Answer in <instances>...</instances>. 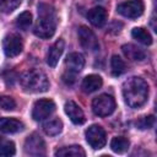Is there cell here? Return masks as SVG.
<instances>
[{"label":"cell","instance_id":"obj_27","mask_svg":"<svg viewBox=\"0 0 157 157\" xmlns=\"http://www.w3.org/2000/svg\"><path fill=\"white\" fill-rule=\"evenodd\" d=\"M153 124H155V117L153 115L144 117L136 121V126L139 129H150L153 126Z\"/></svg>","mask_w":157,"mask_h":157},{"label":"cell","instance_id":"obj_7","mask_svg":"<svg viewBox=\"0 0 157 157\" xmlns=\"http://www.w3.org/2000/svg\"><path fill=\"white\" fill-rule=\"evenodd\" d=\"M55 110V103L52 99H38L32 109V118L37 121L44 120L48 117H50Z\"/></svg>","mask_w":157,"mask_h":157},{"label":"cell","instance_id":"obj_22","mask_svg":"<svg viewBox=\"0 0 157 157\" xmlns=\"http://www.w3.org/2000/svg\"><path fill=\"white\" fill-rule=\"evenodd\" d=\"M15 144L5 137L0 136V156H12L15 155Z\"/></svg>","mask_w":157,"mask_h":157},{"label":"cell","instance_id":"obj_14","mask_svg":"<svg viewBox=\"0 0 157 157\" xmlns=\"http://www.w3.org/2000/svg\"><path fill=\"white\" fill-rule=\"evenodd\" d=\"M65 65H66L67 71L78 74L85 66V58L80 53H71L67 55V58L65 60Z\"/></svg>","mask_w":157,"mask_h":157},{"label":"cell","instance_id":"obj_6","mask_svg":"<svg viewBox=\"0 0 157 157\" xmlns=\"http://www.w3.org/2000/svg\"><path fill=\"white\" fill-rule=\"evenodd\" d=\"M144 2L142 0H129L118 5L117 11L128 18H137L144 13Z\"/></svg>","mask_w":157,"mask_h":157},{"label":"cell","instance_id":"obj_12","mask_svg":"<svg viewBox=\"0 0 157 157\" xmlns=\"http://www.w3.org/2000/svg\"><path fill=\"white\" fill-rule=\"evenodd\" d=\"M25 128L23 123L15 118H0V132L15 134L22 131Z\"/></svg>","mask_w":157,"mask_h":157},{"label":"cell","instance_id":"obj_18","mask_svg":"<svg viewBox=\"0 0 157 157\" xmlns=\"http://www.w3.org/2000/svg\"><path fill=\"white\" fill-rule=\"evenodd\" d=\"M85 155H86V152L78 145L66 146L55 152V156H60V157H83Z\"/></svg>","mask_w":157,"mask_h":157},{"label":"cell","instance_id":"obj_19","mask_svg":"<svg viewBox=\"0 0 157 157\" xmlns=\"http://www.w3.org/2000/svg\"><path fill=\"white\" fill-rule=\"evenodd\" d=\"M43 130H44V132L47 135L55 136V135H58V134L61 132V130H63V121L60 119H58V118L52 119V120H48L47 123H44Z\"/></svg>","mask_w":157,"mask_h":157},{"label":"cell","instance_id":"obj_1","mask_svg":"<svg viewBox=\"0 0 157 157\" xmlns=\"http://www.w3.org/2000/svg\"><path fill=\"white\" fill-rule=\"evenodd\" d=\"M123 97L125 103L131 108L142 107L148 98L147 82L137 76L128 78L123 83Z\"/></svg>","mask_w":157,"mask_h":157},{"label":"cell","instance_id":"obj_28","mask_svg":"<svg viewBox=\"0 0 157 157\" xmlns=\"http://www.w3.org/2000/svg\"><path fill=\"white\" fill-rule=\"evenodd\" d=\"M76 75H77V74H74V72L66 70V71L63 74V81H64L66 85H72V83L76 81Z\"/></svg>","mask_w":157,"mask_h":157},{"label":"cell","instance_id":"obj_11","mask_svg":"<svg viewBox=\"0 0 157 157\" xmlns=\"http://www.w3.org/2000/svg\"><path fill=\"white\" fill-rule=\"evenodd\" d=\"M64 109H65V113L66 115L70 118V120L74 123V124H77V125H81L85 123V114L82 112V109L74 102V101H67L64 105Z\"/></svg>","mask_w":157,"mask_h":157},{"label":"cell","instance_id":"obj_2","mask_svg":"<svg viewBox=\"0 0 157 157\" xmlns=\"http://www.w3.org/2000/svg\"><path fill=\"white\" fill-rule=\"evenodd\" d=\"M56 23H58V17L55 9L48 4H39L38 20L33 29L34 34L39 38L48 39L54 36L56 29Z\"/></svg>","mask_w":157,"mask_h":157},{"label":"cell","instance_id":"obj_24","mask_svg":"<svg viewBox=\"0 0 157 157\" xmlns=\"http://www.w3.org/2000/svg\"><path fill=\"white\" fill-rule=\"evenodd\" d=\"M32 23V13L29 11H25L21 15H18V17L16 18V26L23 31L28 29V27Z\"/></svg>","mask_w":157,"mask_h":157},{"label":"cell","instance_id":"obj_3","mask_svg":"<svg viewBox=\"0 0 157 157\" xmlns=\"http://www.w3.org/2000/svg\"><path fill=\"white\" fill-rule=\"evenodd\" d=\"M20 83L22 88L29 93H42L49 88V80L47 75L38 69H31L23 72L20 77Z\"/></svg>","mask_w":157,"mask_h":157},{"label":"cell","instance_id":"obj_4","mask_svg":"<svg viewBox=\"0 0 157 157\" xmlns=\"http://www.w3.org/2000/svg\"><path fill=\"white\" fill-rule=\"evenodd\" d=\"M115 109V101L109 94H101L92 102V110L98 117H108Z\"/></svg>","mask_w":157,"mask_h":157},{"label":"cell","instance_id":"obj_23","mask_svg":"<svg viewBox=\"0 0 157 157\" xmlns=\"http://www.w3.org/2000/svg\"><path fill=\"white\" fill-rule=\"evenodd\" d=\"M110 66H112V72L114 76H119L125 71V63L124 60L118 56V55H113L110 59Z\"/></svg>","mask_w":157,"mask_h":157},{"label":"cell","instance_id":"obj_8","mask_svg":"<svg viewBox=\"0 0 157 157\" xmlns=\"http://www.w3.org/2000/svg\"><path fill=\"white\" fill-rule=\"evenodd\" d=\"M2 49H4V53L6 56H9V58L17 56L23 49L22 38L15 33L7 34L2 40Z\"/></svg>","mask_w":157,"mask_h":157},{"label":"cell","instance_id":"obj_26","mask_svg":"<svg viewBox=\"0 0 157 157\" xmlns=\"http://www.w3.org/2000/svg\"><path fill=\"white\" fill-rule=\"evenodd\" d=\"M0 108L4 110H13L16 108V102L10 96H0Z\"/></svg>","mask_w":157,"mask_h":157},{"label":"cell","instance_id":"obj_10","mask_svg":"<svg viewBox=\"0 0 157 157\" xmlns=\"http://www.w3.org/2000/svg\"><path fill=\"white\" fill-rule=\"evenodd\" d=\"M78 40L80 44L82 45V48H85L86 50L90 52H96L99 48V43L98 39L96 37V34L86 26H81L78 28Z\"/></svg>","mask_w":157,"mask_h":157},{"label":"cell","instance_id":"obj_13","mask_svg":"<svg viewBox=\"0 0 157 157\" xmlns=\"http://www.w3.org/2000/svg\"><path fill=\"white\" fill-rule=\"evenodd\" d=\"M64 47H65V43L63 39H58L50 48H49V52H48V55H47V64L50 66V67H55L63 52H64Z\"/></svg>","mask_w":157,"mask_h":157},{"label":"cell","instance_id":"obj_15","mask_svg":"<svg viewBox=\"0 0 157 157\" xmlns=\"http://www.w3.org/2000/svg\"><path fill=\"white\" fill-rule=\"evenodd\" d=\"M87 18L94 27H102L107 22V10L102 6H96L88 11Z\"/></svg>","mask_w":157,"mask_h":157},{"label":"cell","instance_id":"obj_20","mask_svg":"<svg viewBox=\"0 0 157 157\" xmlns=\"http://www.w3.org/2000/svg\"><path fill=\"white\" fill-rule=\"evenodd\" d=\"M130 142L124 136H115L110 141V148L117 153H125L129 150Z\"/></svg>","mask_w":157,"mask_h":157},{"label":"cell","instance_id":"obj_5","mask_svg":"<svg viewBox=\"0 0 157 157\" xmlns=\"http://www.w3.org/2000/svg\"><path fill=\"white\" fill-rule=\"evenodd\" d=\"M85 135H86V141L94 150L102 148L105 145V142H107L105 131H104V129L101 125H91L86 130Z\"/></svg>","mask_w":157,"mask_h":157},{"label":"cell","instance_id":"obj_9","mask_svg":"<svg viewBox=\"0 0 157 157\" xmlns=\"http://www.w3.org/2000/svg\"><path fill=\"white\" fill-rule=\"evenodd\" d=\"M25 152L29 156L45 155V142L38 134L29 135L25 141Z\"/></svg>","mask_w":157,"mask_h":157},{"label":"cell","instance_id":"obj_16","mask_svg":"<svg viewBox=\"0 0 157 157\" xmlns=\"http://www.w3.org/2000/svg\"><path fill=\"white\" fill-rule=\"evenodd\" d=\"M124 55L132 61H141L146 58V53L135 44H124L121 47Z\"/></svg>","mask_w":157,"mask_h":157},{"label":"cell","instance_id":"obj_21","mask_svg":"<svg viewBox=\"0 0 157 157\" xmlns=\"http://www.w3.org/2000/svg\"><path fill=\"white\" fill-rule=\"evenodd\" d=\"M131 36L134 39H136L137 42L145 44V45H150L152 43V37L148 33L147 29L142 28V27H136L131 31Z\"/></svg>","mask_w":157,"mask_h":157},{"label":"cell","instance_id":"obj_25","mask_svg":"<svg viewBox=\"0 0 157 157\" xmlns=\"http://www.w3.org/2000/svg\"><path fill=\"white\" fill-rule=\"evenodd\" d=\"M22 0H0V12L2 13H11L16 10Z\"/></svg>","mask_w":157,"mask_h":157},{"label":"cell","instance_id":"obj_17","mask_svg":"<svg viewBox=\"0 0 157 157\" xmlns=\"http://www.w3.org/2000/svg\"><path fill=\"white\" fill-rule=\"evenodd\" d=\"M102 83H103V81L99 75H94V74L87 75L82 81V90L87 93H92V92L99 90Z\"/></svg>","mask_w":157,"mask_h":157}]
</instances>
